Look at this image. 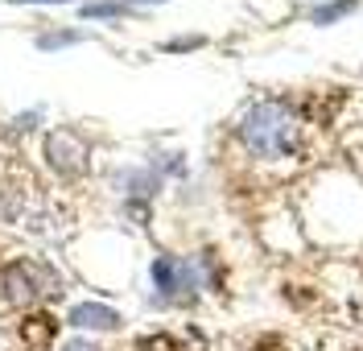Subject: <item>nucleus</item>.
Returning <instances> with one entry per match:
<instances>
[{
	"mask_svg": "<svg viewBox=\"0 0 363 351\" xmlns=\"http://www.w3.org/2000/svg\"><path fill=\"white\" fill-rule=\"evenodd\" d=\"M67 42H79V33H50V38H42V46H45V50L67 46Z\"/></svg>",
	"mask_w": 363,
	"mask_h": 351,
	"instance_id": "obj_7",
	"label": "nucleus"
},
{
	"mask_svg": "<svg viewBox=\"0 0 363 351\" xmlns=\"http://www.w3.org/2000/svg\"><path fill=\"white\" fill-rule=\"evenodd\" d=\"M294 112L277 99H260L248 108V116L240 120V140L248 145L252 157H281L294 149Z\"/></svg>",
	"mask_w": 363,
	"mask_h": 351,
	"instance_id": "obj_1",
	"label": "nucleus"
},
{
	"mask_svg": "<svg viewBox=\"0 0 363 351\" xmlns=\"http://www.w3.org/2000/svg\"><path fill=\"white\" fill-rule=\"evenodd\" d=\"M58 351H99V347H95L91 339H70V343H62Z\"/></svg>",
	"mask_w": 363,
	"mask_h": 351,
	"instance_id": "obj_8",
	"label": "nucleus"
},
{
	"mask_svg": "<svg viewBox=\"0 0 363 351\" xmlns=\"http://www.w3.org/2000/svg\"><path fill=\"white\" fill-rule=\"evenodd\" d=\"M83 13H87V17H116V13H120V4H87Z\"/></svg>",
	"mask_w": 363,
	"mask_h": 351,
	"instance_id": "obj_6",
	"label": "nucleus"
},
{
	"mask_svg": "<svg viewBox=\"0 0 363 351\" xmlns=\"http://www.w3.org/2000/svg\"><path fill=\"white\" fill-rule=\"evenodd\" d=\"M45 153H50L54 169H62V174H83L87 169V145L74 137V133H50Z\"/></svg>",
	"mask_w": 363,
	"mask_h": 351,
	"instance_id": "obj_3",
	"label": "nucleus"
},
{
	"mask_svg": "<svg viewBox=\"0 0 363 351\" xmlns=\"http://www.w3.org/2000/svg\"><path fill=\"white\" fill-rule=\"evenodd\" d=\"M136 4H161V0H136Z\"/></svg>",
	"mask_w": 363,
	"mask_h": 351,
	"instance_id": "obj_10",
	"label": "nucleus"
},
{
	"mask_svg": "<svg viewBox=\"0 0 363 351\" xmlns=\"http://www.w3.org/2000/svg\"><path fill=\"white\" fill-rule=\"evenodd\" d=\"M70 327L79 330H116L120 327V314L112 306H99V302H83L70 310Z\"/></svg>",
	"mask_w": 363,
	"mask_h": 351,
	"instance_id": "obj_4",
	"label": "nucleus"
},
{
	"mask_svg": "<svg viewBox=\"0 0 363 351\" xmlns=\"http://www.w3.org/2000/svg\"><path fill=\"white\" fill-rule=\"evenodd\" d=\"M17 4H70V0H17Z\"/></svg>",
	"mask_w": 363,
	"mask_h": 351,
	"instance_id": "obj_9",
	"label": "nucleus"
},
{
	"mask_svg": "<svg viewBox=\"0 0 363 351\" xmlns=\"http://www.w3.org/2000/svg\"><path fill=\"white\" fill-rule=\"evenodd\" d=\"M347 13H355V0H330V4H318L314 13H310V21L314 25H330V21H342Z\"/></svg>",
	"mask_w": 363,
	"mask_h": 351,
	"instance_id": "obj_5",
	"label": "nucleus"
},
{
	"mask_svg": "<svg viewBox=\"0 0 363 351\" xmlns=\"http://www.w3.org/2000/svg\"><path fill=\"white\" fill-rule=\"evenodd\" d=\"M153 281L161 294H186L199 285V269L182 257H157L153 260Z\"/></svg>",
	"mask_w": 363,
	"mask_h": 351,
	"instance_id": "obj_2",
	"label": "nucleus"
}]
</instances>
